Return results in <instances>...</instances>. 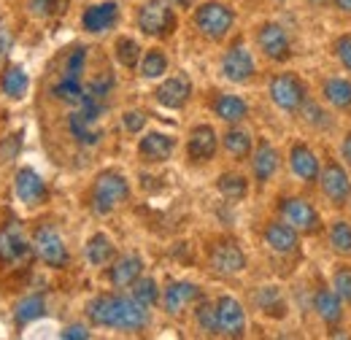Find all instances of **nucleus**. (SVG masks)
<instances>
[{"label": "nucleus", "mask_w": 351, "mask_h": 340, "mask_svg": "<svg viewBox=\"0 0 351 340\" xmlns=\"http://www.w3.org/2000/svg\"><path fill=\"white\" fill-rule=\"evenodd\" d=\"M16 195H19V200L27 203V206L44 203L46 186H44V181H41V175L30 168L19 170V173H16Z\"/></svg>", "instance_id": "a211bd4d"}, {"label": "nucleus", "mask_w": 351, "mask_h": 340, "mask_svg": "<svg viewBox=\"0 0 351 340\" xmlns=\"http://www.w3.org/2000/svg\"><path fill=\"white\" fill-rule=\"evenodd\" d=\"M311 3H324V0H311Z\"/></svg>", "instance_id": "603ef678"}, {"label": "nucleus", "mask_w": 351, "mask_h": 340, "mask_svg": "<svg viewBox=\"0 0 351 340\" xmlns=\"http://www.w3.org/2000/svg\"><path fill=\"white\" fill-rule=\"evenodd\" d=\"M316 181L322 184V192L330 197L332 206H343V203H349L351 178H349V173L341 168L338 162H327L324 170H322V175H319Z\"/></svg>", "instance_id": "423d86ee"}, {"label": "nucleus", "mask_w": 351, "mask_h": 340, "mask_svg": "<svg viewBox=\"0 0 351 340\" xmlns=\"http://www.w3.org/2000/svg\"><path fill=\"white\" fill-rule=\"evenodd\" d=\"M132 300L141 302L143 308L154 305L160 300V289H157V281L154 278H135L132 281Z\"/></svg>", "instance_id": "473e14b6"}, {"label": "nucleus", "mask_w": 351, "mask_h": 340, "mask_svg": "<svg viewBox=\"0 0 351 340\" xmlns=\"http://www.w3.org/2000/svg\"><path fill=\"white\" fill-rule=\"evenodd\" d=\"M232 22H235V14H232V8H227L224 3H203V5L195 11V25H197V30H200L206 38H211V41L224 38V36L230 33Z\"/></svg>", "instance_id": "7ed1b4c3"}, {"label": "nucleus", "mask_w": 351, "mask_h": 340, "mask_svg": "<svg viewBox=\"0 0 351 340\" xmlns=\"http://www.w3.org/2000/svg\"><path fill=\"white\" fill-rule=\"evenodd\" d=\"M219 192L227 200H241L246 197V178L243 175H235V173H224L219 175Z\"/></svg>", "instance_id": "c9c22d12"}, {"label": "nucleus", "mask_w": 351, "mask_h": 340, "mask_svg": "<svg viewBox=\"0 0 351 340\" xmlns=\"http://www.w3.org/2000/svg\"><path fill=\"white\" fill-rule=\"evenodd\" d=\"M224 149H227V154H232L235 160H243V157H249V151H252V135L246 132V130H227V135H224Z\"/></svg>", "instance_id": "c756f323"}, {"label": "nucleus", "mask_w": 351, "mask_h": 340, "mask_svg": "<svg viewBox=\"0 0 351 340\" xmlns=\"http://www.w3.org/2000/svg\"><path fill=\"white\" fill-rule=\"evenodd\" d=\"M270 97L278 108L284 111H298L306 103V84L292 76V73H281L270 82Z\"/></svg>", "instance_id": "39448f33"}, {"label": "nucleus", "mask_w": 351, "mask_h": 340, "mask_svg": "<svg viewBox=\"0 0 351 340\" xmlns=\"http://www.w3.org/2000/svg\"><path fill=\"white\" fill-rule=\"evenodd\" d=\"M332 3H335V8H338V11L351 14V0H332Z\"/></svg>", "instance_id": "8fccbe9b"}, {"label": "nucleus", "mask_w": 351, "mask_h": 340, "mask_svg": "<svg viewBox=\"0 0 351 340\" xmlns=\"http://www.w3.org/2000/svg\"><path fill=\"white\" fill-rule=\"evenodd\" d=\"M130 197V184L122 173L117 170H106L95 178V189H92V208L97 213H111L119 203H125Z\"/></svg>", "instance_id": "f03ea898"}, {"label": "nucleus", "mask_w": 351, "mask_h": 340, "mask_svg": "<svg viewBox=\"0 0 351 340\" xmlns=\"http://www.w3.org/2000/svg\"><path fill=\"white\" fill-rule=\"evenodd\" d=\"M214 111H217V117H219L221 122L238 125L241 119H246L249 106H246L241 97H235V95H219L217 103H214Z\"/></svg>", "instance_id": "a878e982"}, {"label": "nucleus", "mask_w": 351, "mask_h": 340, "mask_svg": "<svg viewBox=\"0 0 351 340\" xmlns=\"http://www.w3.org/2000/svg\"><path fill=\"white\" fill-rule=\"evenodd\" d=\"M54 5H57V0H30V11H33L36 16H46V14H51V11H54Z\"/></svg>", "instance_id": "c03bdc74"}, {"label": "nucleus", "mask_w": 351, "mask_h": 340, "mask_svg": "<svg viewBox=\"0 0 351 340\" xmlns=\"http://www.w3.org/2000/svg\"><path fill=\"white\" fill-rule=\"evenodd\" d=\"M217 319H219V335L243 338V332H246V313H243V305L235 298L224 295V298L217 300Z\"/></svg>", "instance_id": "6e6552de"}, {"label": "nucleus", "mask_w": 351, "mask_h": 340, "mask_svg": "<svg viewBox=\"0 0 351 340\" xmlns=\"http://www.w3.org/2000/svg\"><path fill=\"white\" fill-rule=\"evenodd\" d=\"M221 73H224L230 82H235V84L249 82V79L254 76V57H252V51H249L243 43H235V46L224 54V60H221Z\"/></svg>", "instance_id": "1a4fd4ad"}, {"label": "nucleus", "mask_w": 351, "mask_h": 340, "mask_svg": "<svg viewBox=\"0 0 351 340\" xmlns=\"http://www.w3.org/2000/svg\"><path fill=\"white\" fill-rule=\"evenodd\" d=\"M330 246L338 254H351V224L349 221H332L330 227Z\"/></svg>", "instance_id": "f704fd0d"}, {"label": "nucleus", "mask_w": 351, "mask_h": 340, "mask_svg": "<svg viewBox=\"0 0 351 340\" xmlns=\"http://www.w3.org/2000/svg\"><path fill=\"white\" fill-rule=\"evenodd\" d=\"M165 71H168V57H165L160 49H149V51L143 54V62H141L143 79H160Z\"/></svg>", "instance_id": "7c9ffc66"}, {"label": "nucleus", "mask_w": 351, "mask_h": 340, "mask_svg": "<svg viewBox=\"0 0 351 340\" xmlns=\"http://www.w3.org/2000/svg\"><path fill=\"white\" fill-rule=\"evenodd\" d=\"M62 338H79V340H84V338H89V332H87V327H68L65 332H62Z\"/></svg>", "instance_id": "de8ad7c7"}, {"label": "nucleus", "mask_w": 351, "mask_h": 340, "mask_svg": "<svg viewBox=\"0 0 351 340\" xmlns=\"http://www.w3.org/2000/svg\"><path fill=\"white\" fill-rule=\"evenodd\" d=\"M36 254L44 259L49 267H65L68 265V249L62 243V238L54 232V227L44 224L36 232Z\"/></svg>", "instance_id": "9d476101"}, {"label": "nucleus", "mask_w": 351, "mask_h": 340, "mask_svg": "<svg viewBox=\"0 0 351 340\" xmlns=\"http://www.w3.org/2000/svg\"><path fill=\"white\" fill-rule=\"evenodd\" d=\"M122 122H125V130H128V132H141L143 125H146V114H143V111H128V114L122 117Z\"/></svg>", "instance_id": "79ce46f5"}, {"label": "nucleus", "mask_w": 351, "mask_h": 340, "mask_svg": "<svg viewBox=\"0 0 351 340\" xmlns=\"http://www.w3.org/2000/svg\"><path fill=\"white\" fill-rule=\"evenodd\" d=\"M313 308L327 324H338L343 319V300L338 298L332 289H319L313 298Z\"/></svg>", "instance_id": "b1692460"}, {"label": "nucleus", "mask_w": 351, "mask_h": 340, "mask_svg": "<svg viewBox=\"0 0 351 340\" xmlns=\"http://www.w3.org/2000/svg\"><path fill=\"white\" fill-rule=\"evenodd\" d=\"M211 267L219 273V276H235L246 267V256L238 249V243H217L214 252H211Z\"/></svg>", "instance_id": "4468645a"}, {"label": "nucleus", "mask_w": 351, "mask_h": 340, "mask_svg": "<svg viewBox=\"0 0 351 340\" xmlns=\"http://www.w3.org/2000/svg\"><path fill=\"white\" fill-rule=\"evenodd\" d=\"M257 43H260L265 57H270V60H287V57H289V36H287V30H284L281 25H276V22H267V25L260 27Z\"/></svg>", "instance_id": "9b49d317"}, {"label": "nucleus", "mask_w": 351, "mask_h": 340, "mask_svg": "<svg viewBox=\"0 0 351 340\" xmlns=\"http://www.w3.org/2000/svg\"><path fill=\"white\" fill-rule=\"evenodd\" d=\"M281 216L289 227H295L298 232H316L319 230V213L313 211V206L303 197H287L281 203Z\"/></svg>", "instance_id": "0eeeda50"}, {"label": "nucleus", "mask_w": 351, "mask_h": 340, "mask_svg": "<svg viewBox=\"0 0 351 340\" xmlns=\"http://www.w3.org/2000/svg\"><path fill=\"white\" fill-rule=\"evenodd\" d=\"M138 27L146 33V36H168L173 33L176 27V16H173V8L168 0H146L138 11Z\"/></svg>", "instance_id": "20e7f679"}, {"label": "nucleus", "mask_w": 351, "mask_h": 340, "mask_svg": "<svg viewBox=\"0 0 351 340\" xmlns=\"http://www.w3.org/2000/svg\"><path fill=\"white\" fill-rule=\"evenodd\" d=\"M173 149H176V141L171 135H165V132H149L138 143V151H141V157L146 162H165L173 154Z\"/></svg>", "instance_id": "dca6fc26"}, {"label": "nucleus", "mask_w": 351, "mask_h": 340, "mask_svg": "<svg viewBox=\"0 0 351 340\" xmlns=\"http://www.w3.org/2000/svg\"><path fill=\"white\" fill-rule=\"evenodd\" d=\"M51 92H54V97H57V100L71 103V106H79V103H82V97H84V86L79 84V82H71V79H60Z\"/></svg>", "instance_id": "4c0bfd02"}, {"label": "nucleus", "mask_w": 351, "mask_h": 340, "mask_svg": "<svg viewBox=\"0 0 351 340\" xmlns=\"http://www.w3.org/2000/svg\"><path fill=\"white\" fill-rule=\"evenodd\" d=\"M265 243L276 252V254H292L298 249V230L289 227L287 221H273L265 230Z\"/></svg>", "instance_id": "f3484780"}, {"label": "nucleus", "mask_w": 351, "mask_h": 340, "mask_svg": "<svg viewBox=\"0 0 351 340\" xmlns=\"http://www.w3.org/2000/svg\"><path fill=\"white\" fill-rule=\"evenodd\" d=\"M141 270H143V259L138 254H128V256H119L108 273L111 284L117 289H125V287H132L135 278H141Z\"/></svg>", "instance_id": "4be33fe9"}, {"label": "nucleus", "mask_w": 351, "mask_h": 340, "mask_svg": "<svg viewBox=\"0 0 351 340\" xmlns=\"http://www.w3.org/2000/svg\"><path fill=\"white\" fill-rule=\"evenodd\" d=\"M341 151H343V160H346V165L351 168V132L343 138V146H341Z\"/></svg>", "instance_id": "09e8293b"}, {"label": "nucleus", "mask_w": 351, "mask_h": 340, "mask_svg": "<svg viewBox=\"0 0 351 340\" xmlns=\"http://www.w3.org/2000/svg\"><path fill=\"white\" fill-rule=\"evenodd\" d=\"M252 168H254L257 181H270L273 173L278 170V151H276L267 141H263V143L257 146V154H254V160H252Z\"/></svg>", "instance_id": "393cba45"}, {"label": "nucleus", "mask_w": 351, "mask_h": 340, "mask_svg": "<svg viewBox=\"0 0 351 340\" xmlns=\"http://www.w3.org/2000/svg\"><path fill=\"white\" fill-rule=\"evenodd\" d=\"M117 19H119V5L114 0H106V3L89 5L82 16V25L87 33H106L117 25Z\"/></svg>", "instance_id": "ddd939ff"}, {"label": "nucleus", "mask_w": 351, "mask_h": 340, "mask_svg": "<svg viewBox=\"0 0 351 340\" xmlns=\"http://www.w3.org/2000/svg\"><path fill=\"white\" fill-rule=\"evenodd\" d=\"M117 60L125 68H135L138 60H141V46L132 41V38H119L117 41Z\"/></svg>", "instance_id": "58836bf2"}, {"label": "nucleus", "mask_w": 351, "mask_h": 340, "mask_svg": "<svg viewBox=\"0 0 351 340\" xmlns=\"http://www.w3.org/2000/svg\"><path fill=\"white\" fill-rule=\"evenodd\" d=\"M195 319L206 335H219V319H217V305L214 302H200L195 311Z\"/></svg>", "instance_id": "e433bc0d"}, {"label": "nucleus", "mask_w": 351, "mask_h": 340, "mask_svg": "<svg viewBox=\"0 0 351 340\" xmlns=\"http://www.w3.org/2000/svg\"><path fill=\"white\" fill-rule=\"evenodd\" d=\"M189 95H192V82L184 73L181 76H171L168 82H162V84L157 86V92H154L157 103L165 106V108H173V111L186 106Z\"/></svg>", "instance_id": "f8f14e48"}, {"label": "nucleus", "mask_w": 351, "mask_h": 340, "mask_svg": "<svg viewBox=\"0 0 351 340\" xmlns=\"http://www.w3.org/2000/svg\"><path fill=\"white\" fill-rule=\"evenodd\" d=\"M324 97H327V103H332L341 111L351 108V82H346V79H327L324 82Z\"/></svg>", "instance_id": "c85d7f7f"}, {"label": "nucleus", "mask_w": 351, "mask_h": 340, "mask_svg": "<svg viewBox=\"0 0 351 340\" xmlns=\"http://www.w3.org/2000/svg\"><path fill=\"white\" fill-rule=\"evenodd\" d=\"M335 51H338V60L343 62V68L351 71V36H341L335 43Z\"/></svg>", "instance_id": "37998d69"}, {"label": "nucleus", "mask_w": 351, "mask_h": 340, "mask_svg": "<svg viewBox=\"0 0 351 340\" xmlns=\"http://www.w3.org/2000/svg\"><path fill=\"white\" fill-rule=\"evenodd\" d=\"M84 62H87V49L84 46H76L65 62H62V79H71V82H79L82 73H84Z\"/></svg>", "instance_id": "72a5a7b5"}, {"label": "nucleus", "mask_w": 351, "mask_h": 340, "mask_svg": "<svg viewBox=\"0 0 351 340\" xmlns=\"http://www.w3.org/2000/svg\"><path fill=\"white\" fill-rule=\"evenodd\" d=\"M278 300H281V295H278V289H276V287H265L263 292L257 295V305L270 313V308H276V305H278Z\"/></svg>", "instance_id": "a19ab883"}, {"label": "nucleus", "mask_w": 351, "mask_h": 340, "mask_svg": "<svg viewBox=\"0 0 351 340\" xmlns=\"http://www.w3.org/2000/svg\"><path fill=\"white\" fill-rule=\"evenodd\" d=\"M27 254V241L22 235V227L16 221H11L3 232H0V262L3 265H11L16 262L19 256Z\"/></svg>", "instance_id": "6ab92c4d"}, {"label": "nucleus", "mask_w": 351, "mask_h": 340, "mask_svg": "<svg viewBox=\"0 0 351 340\" xmlns=\"http://www.w3.org/2000/svg\"><path fill=\"white\" fill-rule=\"evenodd\" d=\"M87 316L97 327H114V330H143L149 316L146 308L132 298L122 295H100L87 305Z\"/></svg>", "instance_id": "f257e3e1"}, {"label": "nucleus", "mask_w": 351, "mask_h": 340, "mask_svg": "<svg viewBox=\"0 0 351 340\" xmlns=\"http://www.w3.org/2000/svg\"><path fill=\"white\" fill-rule=\"evenodd\" d=\"M44 313V298L41 295H33V298H25L19 305H16V311H14V319H16V324H30L33 319H38Z\"/></svg>", "instance_id": "2f4dec72"}, {"label": "nucleus", "mask_w": 351, "mask_h": 340, "mask_svg": "<svg viewBox=\"0 0 351 340\" xmlns=\"http://www.w3.org/2000/svg\"><path fill=\"white\" fill-rule=\"evenodd\" d=\"M27 73L19 68V65H8L5 71H3V76H0V89H3V95H8V97H14V100H19L25 92H27Z\"/></svg>", "instance_id": "cd10ccee"}, {"label": "nucleus", "mask_w": 351, "mask_h": 340, "mask_svg": "<svg viewBox=\"0 0 351 340\" xmlns=\"http://www.w3.org/2000/svg\"><path fill=\"white\" fill-rule=\"evenodd\" d=\"M200 298V289L195 287V284H189V281H173L168 289H165V298H162V302H165V311L168 313H181L192 300Z\"/></svg>", "instance_id": "5701e85b"}, {"label": "nucleus", "mask_w": 351, "mask_h": 340, "mask_svg": "<svg viewBox=\"0 0 351 340\" xmlns=\"http://www.w3.org/2000/svg\"><path fill=\"white\" fill-rule=\"evenodd\" d=\"M168 3H173L178 8H189V5H192V0H168Z\"/></svg>", "instance_id": "3c124183"}, {"label": "nucleus", "mask_w": 351, "mask_h": 340, "mask_svg": "<svg viewBox=\"0 0 351 340\" xmlns=\"http://www.w3.org/2000/svg\"><path fill=\"white\" fill-rule=\"evenodd\" d=\"M289 165H292V173L303 181H316L319 178V160L316 154L308 149L306 143H295L292 151H289Z\"/></svg>", "instance_id": "aec40b11"}, {"label": "nucleus", "mask_w": 351, "mask_h": 340, "mask_svg": "<svg viewBox=\"0 0 351 340\" xmlns=\"http://www.w3.org/2000/svg\"><path fill=\"white\" fill-rule=\"evenodd\" d=\"M186 151H189V160H195V162L211 160L217 154V132H214V127L211 125H197L189 132Z\"/></svg>", "instance_id": "2eb2a0df"}, {"label": "nucleus", "mask_w": 351, "mask_h": 340, "mask_svg": "<svg viewBox=\"0 0 351 340\" xmlns=\"http://www.w3.org/2000/svg\"><path fill=\"white\" fill-rule=\"evenodd\" d=\"M114 241L108 238V235H103V232H97V235H92L87 243V259L89 265H95V267H103V265H108L111 259H114Z\"/></svg>", "instance_id": "bb28decb"}, {"label": "nucleus", "mask_w": 351, "mask_h": 340, "mask_svg": "<svg viewBox=\"0 0 351 340\" xmlns=\"http://www.w3.org/2000/svg\"><path fill=\"white\" fill-rule=\"evenodd\" d=\"M68 127H71V135H73L79 143H84V146H95V143L100 141L97 117H92V114H87V111H82V108H76V111L71 114Z\"/></svg>", "instance_id": "412c9836"}, {"label": "nucleus", "mask_w": 351, "mask_h": 340, "mask_svg": "<svg viewBox=\"0 0 351 340\" xmlns=\"http://www.w3.org/2000/svg\"><path fill=\"white\" fill-rule=\"evenodd\" d=\"M306 114H308V122H313V125H319V122H322V125H327V119H324L327 114H324V111H319V106H306Z\"/></svg>", "instance_id": "a18cd8bd"}, {"label": "nucleus", "mask_w": 351, "mask_h": 340, "mask_svg": "<svg viewBox=\"0 0 351 340\" xmlns=\"http://www.w3.org/2000/svg\"><path fill=\"white\" fill-rule=\"evenodd\" d=\"M11 43H14V38H11V33L0 25V57H5L8 51H11Z\"/></svg>", "instance_id": "49530a36"}, {"label": "nucleus", "mask_w": 351, "mask_h": 340, "mask_svg": "<svg viewBox=\"0 0 351 340\" xmlns=\"http://www.w3.org/2000/svg\"><path fill=\"white\" fill-rule=\"evenodd\" d=\"M332 292L351 305V267H341L332 276Z\"/></svg>", "instance_id": "ea45409f"}]
</instances>
